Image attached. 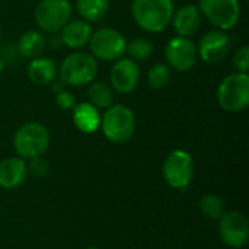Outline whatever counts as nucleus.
I'll use <instances>...</instances> for the list:
<instances>
[{"label": "nucleus", "mask_w": 249, "mask_h": 249, "mask_svg": "<svg viewBox=\"0 0 249 249\" xmlns=\"http://www.w3.org/2000/svg\"><path fill=\"white\" fill-rule=\"evenodd\" d=\"M172 0H133L131 16L146 32L158 34L168 28L174 15Z\"/></svg>", "instance_id": "nucleus-1"}, {"label": "nucleus", "mask_w": 249, "mask_h": 249, "mask_svg": "<svg viewBox=\"0 0 249 249\" xmlns=\"http://www.w3.org/2000/svg\"><path fill=\"white\" fill-rule=\"evenodd\" d=\"M98 60L85 51H74L69 54L60 64V80L69 86H86L98 76Z\"/></svg>", "instance_id": "nucleus-2"}, {"label": "nucleus", "mask_w": 249, "mask_h": 249, "mask_svg": "<svg viewBox=\"0 0 249 249\" xmlns=\"http://www.w3.org/2000/svg\"><path fill=\"white\" fill-rule=\"evenodd\" d=\"M104 136L112 143L128 142L136 131L134 112L124 105H111L101 117V125Z\"/></svg>", "instance_id": "nucleus-3"}, {"label": "nucleus", "mask_w": 249, "mask_h": 249, "mask_svg": "<svg viewBox=\"0 0 249 249\" xmlns=\"http://www.w3.org/2000/svg\"><path fill=\"white\" fill-rule=\"evenodd\" d=\"M50 146L48 130L39 123H25L13 136V147L19 158L31 160L45 153Z\"/></svg>", "instance_id": "nucleus-4"}, {"label": "nucleus", "mask_w": 249, "mask_h": 249, "mask_svg": "<svg viewBox=\"0 0 249 249\" xmlns=\"http://www.w3.org/2000/svg\"><path fill=\"white\" fill-rule=\"evenodd\" d=\"M219 105L229 112H239L249 105L248 73L235 71L226 76L217 88Z\"/></svg>", "instance_id": "nucleus-5"}, {"label": "nucleus", "mask_w": 249, "mask_h": 249, "mask_svg": "<svg viewBox=\"0 0 249 249\" xmlns=\"http://www.w3.org/2000/svg\"><path fill=\"white\" fill-rule=\"evenodd\" d=\"M89 48L96 60L117 61L125 53L127 41L123 34L114 28H99L92 32L89 39Z\"/></svg>", "instance_id": "nucleus-6"}, {"label": "nucleus", "mask_w": 249, "mask_h": 249, "mask_svg": "<svg viewBox=\"0 0 249 249\" xmlns=\"http://www.w3.org/2000/svg\"><path fill=\"white\" fill-rule=\"evenodd\" d=\"M73 6L69 0H41L34 12L36 25L44 32L55 34L71 19Z\"/></svg>", "instance_id": "nucleus-7"}, {"label": "nucleus", "mask_w": 249, "mask_h": 249, "mask_svg": "<svg viewBox=\"0 0 249 249\" xmlns=\"http://www.w3.org/2000/svg\"><path fill=\"white\" fill-rule=\"evenodd\" d=\"M197 7L216 29L225 32L233 29L241 18L238 0H200Z\"/></svg>", "instance_id": "nucleus-8"}, {"label": "nucleus", "mask_w": 249, "mask_h": 249, "mask_svg": "<svg viewBox=\"0 0 249 249\" xmlns=\"http://www.w3.org/2000/svg\"><path fill=\"white\" fill-rule=\"evenodd\" d=\"M163 178L172 188H187L194 175V160L185 150H172L163 162Z\"/></svg>", "instance_id": "nucleus-9"}, {"label": "nucleus", "mask_w": 249, "mask_h": 249, "mask_svg": "<svg viewBox=\"0 0 249 249\" xmlns=\"http://www.w3.org/2000/svg\"><path fill=\"white\" fill-rule=\"evenodd\" d=\"M197 45L185 36H175L165 47L168 66L178 71H188L197 63Z\"/></svg>", "instance_id": "nucleus-10"}, {"label": "nucleus", "mask_w": 249, "mask_h": 249, "mask_svg": "<svg viewBox=\"0 0 249 249\" xmlns=\"http://www.w3.org/2000/svg\"><path fill=\"white\" fill-rule=\"evenodd\" d=\"M219 233L228 247L242 248L249 236L248 219L239 212H226L219 219Z\"/></svg>", "instance_id": "nucleus-11"}, {"label": "nucleus", "mask_w": 249, "mask_h": 249, "mask_svg": "<svg viewBox=\"0 0 249 249\" xmlns=\"http://www.w3.org/2000/svg\"><path fill=\"white\" fill-rule=\"evenodd\" d=\"M231 50V38L225 31L214 29L204 34L197 45V55L209 64L222 61Z\"/></svg>", "instance_id": "nucleus-12"}, {"label": "nucleus", "mask_w": 249, "mask_h": 249, "mask_svg": "<svg viewBox=\"0 0 249 249\" xmlns=\"http://www.w3.org/2000/svg\"><path fill=\"white\" fill-rule=\"evenodd\" d=\"M111 88L123 95L131 93L140 82V67L131 58H118L111 69Z\"/></svg>", "instance_id": "nucleus-13"}, {"label": "nucleus", "mask_w": 249, "mask_h": 249, "mask_svg": "<svg viewBox=\"0 0 249 249\" xmlns=\"http://www.w3.org/2000/svg\"><path fill=\"white\" fill-rule=\"evenodd\" d=\"M171 22L178 36L190 38L201 26V13L196 4H185L178 10H174Z\"/></svg>", "instance_id": "nucleus-14"}, {"label": "nucleus", "mask_w": 249, "mask_h": 249, "mask_svg": "<svg viewBox=\"0 0 249 249\" xmlns=\"http://www.w3.org/2000/svg\"><path fill=\"white\" fill-rule=\"evenodd\" d=\"M92 35L90 23L83 19H70L61 29V42L70 50H80L88 45Z\"/></svg>", "instance_id": "nucleus-15"}, {"label": "nucleus", "mask_w": 249, "mask_h": 249, "mask_svg": "<svg viewBox=\"0 0 249 249\" xmlns=\"http://www.w3.org/2000/svg\"><path fill=\"white\" fill-rule=\"evenodd\" d=\"M28 175L26 162L22 158H7L0 162V187L6 190L16 188L23 184Z\"/></svg>", "instance_id": "nucleus-16"}, {"label": "nucleus", "mask_w": 249, "mask_h": 249, "mask_svg": "<svg viewBox=\"0 0 249 249\" xmlns=\"http://www.w3.org/2000/svg\"><path fill=\"white\" fill-rule=\"evenodd\" d=\"M73 123L76 128L85 134L95 133L101 125L99 109L95 108L90 102H82L73 107Z\"/></svg>", "instance_id": "nucleus-17"}, {"label": "nucleus", "mask_w": 249, "mask_h": 249, "mask_svg": "<svg viewBox=\"0 0 249 249\" xmlns=\"http://www.w3.org/2000/svg\"><path fill=\"white\" fill-rule=\"evenodd\" d=\"M28 79L35 85H50L57 77V67L54 61L47 57H34L26 69Z\"/></svg>", "instance_id": "nucleus-18"}, {"label": "nucleus", "mask_w": 249, "mask_h": 249, "mask_svg": "<svg viewBox=\"0 0 249 249\" xmlns=\"http://www.w3.org/2000/svg\"><path fill=\"white\" fill-rule=\"evenodd\" d=\"M45 48V36L41 31L31 29L20 35L18 41V51L25 58L38 57Z\"/></svg>", "instance_id": "nucleus-19"}, {"label": "nucleus", "mask_w": 249, "mask_h": 249, "mask_svg": "<svg viewBox=\"0 0 249 249\" xmlns=\"http://www.w3.org/2000/svg\"><path fill=\"white\" fill-rule=\"evenodd\" d=\"M111 1L109 0H76L77 13L86 22H99L102 20L108 10Z\"/></svg>", "instance_id": "nucleus-20"}, {"label": "nucleus", "mask_w": 249, "mask_h": 249, "mask_svg": "<svg viewBox=\"0 0 249 249\" xmlns=\"http://www.w3.org/2000/svg\"><path fill=\"white\" fill-rule=\"evenodd\" d=\"M89 102L98 109H107L114 102V89L101 80H93L88 88Z\"/></svg>", "instance_id": "nucleus-21"}, {"label": "nucleus", "mask_w": 249, "mask_h": 249, "mask_svg": "<svg viewBox=\"0 0 249 249\" xmlns=\"http://www.w3.org/2000/svg\"><path fill=\"white\" fill-rule=\"evenodd\" d=\"M125 51L134 61H146L153 54V44L146 38H134L125 45Z\"/></svg>", "instance_id": "nucleus-22"}, {"label": "nucleus", "mask_w": 249, "mask_h": 249, "mask_svg": "<svg viewBox=\"0 0 249 249\" xmlns=\"http://www.w3.org/2000/svg\"><path fill=\"white\" fill-rule=\"evenodd\" d=\"M200 212L203 216L212 220H219L225 213V204L220 197L214 194H207L200 200Z\"/></svg>", "instance_id": "nucleus-23"}, {"label": "nucleus", "mask_w": 249, "mask_h": 249, "mask_svg": "<svg viewBox=\"0 0 249 249\" xmlns=\"http://www.w3.org/2000/svg\"><path fill=\"white\" fill-rule=\"evenodd\" d=\"M171 80V67L162 63L155 64L147 73V82L152 89L158 90L165 88Z\"/></svg>", "instance_id": "nucleus-24"}, {"label": "nucleus", "mask_w": 249, "mask_h": 249, "mask_svg": "<svg viewBox=\"0 0 249 249\" xmlns=\"http://www.w3.org/2000/svg\"><path fill=\"white\" fill-rule=\"evenodd\" d=\"M233 66L239 73H248L249 70V47L241 45L233 54Z\"/></svg>", "instance_id": "nucleus-25"}, {"label": "nucleus", "mask_w": 249, "mask_h": 249, "mask_svg": "<svg viewBox=\"0 0 249 249\" xmlns=\"http://www.w3.org/2000/svg\"><path fill=\"white\" fill-rule=\"evenodd\" d=\"M28 171H29L34 177L42 178V177H45V175L48 174V163H47L41 156H39V158H34V159H31V163H29Z\"/></svg>", "instance_id": "nucleus-26"}, {"label": "nucleus", "mask_w": 249, "mask_h": 249, "mask_svg": "<svg viewBox=\"0 0 249 249\" xmlns=\"http://www.w3.org/2000/svg\"><path fill=\"white\" fill-rule=\"evenodd\" d=\"M55 102L61 109H66V111L73 109V107L76 105V99L69 90H61V92L55 93Z\"/></svg>", "instance_id": "nucleus-27"}, {"label": "nucleus", "mask_w": 249, "mask_h": 249, "mask_svg": "<svg viewBox=\"0 0 249 249\" xmlns=\"http://www.w3.org/2000/svg\"><path fill=\"white\" fill-rule=\"evenodd\" d=\"M50 85H51V89H53V92H54V93H58V92L64 90V86H66L60 79H58V80H55V79H54Z\"/></svg>", "instance_id": "nucleus-28"}, {"label": "nucleus", "mask_w": 249, "mask_h": 249, "mask_svg": "<svg viewBox=\"0 0 249 249\" xmlns=\"http://www.w3.org/2000/svg\"><path fill=\"white\" fill-rule=\"evenodd\" d=\"M3 70H4V63H3V60H0V74L3 73Z\"/></svg>", "instance_id": "nucleus-29"}, {"label": "nucleus", "mask_w": 249, "mask_h": 249, "mask_svg": "<svg viewBox=\"0 0 249 249\" xmlns=\"http://www.w3.org/2000/svg\"><path fill=\"white\" fill-rule=\"evenodd\" d=\"M85 249H99V248H96V247H89V248H85Z\"/></svg>", "instance_id": "nucleus-30"}, {"label": "nucleus", "mask_w": 249, "mask_h": 249, "mask_svg": "<svg viewBox=\"0 0 249 249\" xmlns=\"http://www.w3.org/2000/svg\"><path fill=\"white\" fill-rule=\"evenodd\" d=\"M0 42H1V34H0Z\"/></svg>", "instance_id": "nucleus-31"}]
</instances>
